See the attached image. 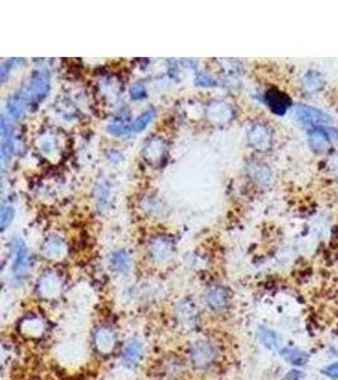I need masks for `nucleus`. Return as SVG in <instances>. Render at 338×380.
<instances>
[{
  "label": "nucleus",
  "mask_w": 338,
  "mask_h": 380,
  "mask_svg": "<svg viewBox=\"0 0 338 380\" xmlns=\"http://www.w3.org/2000/svg\"><path fill=\"white\" fill-rule=\"evenodd\" d=\"M217 349L209 341H197L190 349V360L197 368H206L214 361Z\"/></svg>",
  "instance_id": "nucleus-1"
},
{
  "label": "nucleus",
  "mask_w": 338,
  "mask_h": 380,
  "mask_svg": "<svg viewBox=\"0 0 338 380\" xmlns=\"http://www.w3.org/2000/svg\"><path fill=\"white\" fill-rule=\"evenodd\" d=\"M50 91V79L45 72H36L29 79L28 85L24 88L23 98H27L31 102H38L43 99Z\"/></svg>",
  "instance_id": "nucleus-2"
},
{
  "label": "nucleus",
  "mask_w": 338,
  "mask_h": 380,
  "mask_svg": "<svg viewBox=\"0 0 338 380\" xmlns=\"http://www.w3.org/2000/svg\"><path fill=\"white\" fill-rule=\"evenodd\" d=\"M296 116L298 120L307 127H318L330 123V117L317 108L309 105H298L296 107Z\"/></svg>",
  "instance_id": "nucleus-3"
},
{
  "label": "nucleus",
  "mask_w": 338,
  "mask_h": 380,
  "mask_svg": "<svg viewBox=\"0 0 338 380\" xmlns=\"http://www.w3.org/2000/svg\"><path fill=\"white\" fill-rule=\"evenodd\" d=\"M265 102L271 112L277 116H284L291 107V99L289 95L277 89H270L266 91Z\"/></svg>",
  "instance_id": "nucleus-4"
},
{
  "label": "nucleus",
  "mask_w": 338,
  "mask_h": 380,
  "mask_svg": "<svg viewBox=\"0 0 338 380\" xmlns=\"http://www.w3.org/2000/svg\"><path fill=\"white\" fill-rule=\"evenodd\" d=\"M13 253H14V264H13V272L17 279L22 278L27 272L28 267V251L24 242L20 239L14 240L13 242Z\"/></svg>",
  "instance_id": "nucleus-5"
},
{
  "label": "nucleus",
  "mask_w": 338,
  "mask_h": 380,
  "mask_svg": "<svg viewBox=\"0 0 338 380\" xmlns=\"http://www.w3.org/2000/svg\"><path fill=\"white\" fill-rule=\"evenodd\" d=\"M94 343L99 352L102 354H109L116 346V335L110 327L102 326L99 327L94 335Z\"/></svg>",
  "instance_id": "nucleus-6"
},
{
  "label": "nucleus",
  "mask_w": 338,
  "mask_h": 380,
  "mask_svg": "<svg viewBox=\"0 0 338 380\" xmlns=\"http://www.w3.org/2000/svg\"><path fill=\"white\" fill-rule=\"evenodd\" d=\"M205 302L213 311H223L229 303L228 292L224 288L213 285L206 290Z\"/></svg>",
  "instance_id": "nucleus-7"
},
{
  "label": "nucleus",
  "mask_w": 338,
  "mask_h": 380,
  "mask_svg": "<svg viewBox=\"0 0 338 380\" xmlns=\"http://www.w3.org/2000/svg\"><path fill=\"white\" fill-rule=\"evenodd\" d=\"M250 142L255 148L266 150L271 145V133L270 130L262 125L255 126L250 132Z\"/></svg>",
  "instance_id": "nucleus-8"
},
{
  "label": "nucleus",
  "mask_w": 338,
  "mask_h": 380,
  "mask_svg": "<svg viewBox=\"0 0 338 380\" xmlns=\"http://www.w3.org/2000/svg\"><path fill=\"white\" fill-rule=\"evenodd\" d=\"M142 352H143V346H142L141 341L138 340L130 341L123 352L124 365L128 366V368L135 366V364L138 363L139 359H141Z\"/></svg>",
  "instance_id": "nucleus-9"
},
{
  "label": "nucleus",
  "mask_w": 338,
  "mask_h": 380,
  "mask_svg": "<svg viewBox=\"0 0 338 380\" xmlns=\"http://www.w3.org/2000/svg\"><path fill=\"white\" fill-rule=\"evenodd\" d=\"M0 130H1V162L3 165H5L6 159L10 157L11 152H13V130L6 125L4 117L1 118Z\"/></svg>",
  "instance_id": "nucleus-10"
},
{
  "label": "nucleus",
  "mask_w": 338,
  "mask_h": 380,
  "mask_svg": "<svg viewBox=\"0 0 338 380\" xmlns=\"http://www.w3.org/2000/svg\"><path fill=\"white\" fill-rule=\"evenodd\" d=\"M309 146L316 152H324L330 148V137L323 128H316L309 132Z\"/></svg>",
  "instance_id": "nucleus-11"
},
{
  "label": "nucleus",
  "mask_w": 338,
  "mask_h": 380,
  "mask_svg": "<svg viewBox=\"0 0 338 380\" xmlns=\"http://www.w3.org/2000/svg\"><path fill=\"white\" fill-rule=\"evenodd\" d=\"M60 287H61V284L57 280V278L52 275H46L40 280L38 290H40V294L46 299H51L59 295Z\"/></svg>",
  "instance_id": "nucleus-12"
},
{
  "label": "nucleus",
  "mask_w": 338,
  "mask_h": 380,
  "mask_svg": "<svg viewBox=\"0 0 338 380\" xmlns=\"http://www.w3.org/2000/svg\"><path fill=\"white\" fill-rule=\"evenodd\" d=\"M43 322L40 317L37 316H29L27 318H23L22 324H20V329L24 335L29 336V337H38L42 335L43 332Z\"/></svg>",
  "instance_id": "nucleus-13"
},
{
  "label": "nucleus",
  "mask_w": 338,
  "mask_h": 380,
  "mask_svg": "<svg viewBox=\"0 0 338 380\" xmlns=\"http://www.w3.org/2000/svg\"><path fill=\"white\" fill-rule=\"evenodd\" d=\"M281 356L287 361V363L293 364L295 366L304 365L308 361V354L298 349H282Z\"/></svg>",
  "instance_id": "nucleus-14"
},
{
  "label": "nucleus",
  "mask_w": 338,
  "mask_h": 380,
  "mask_svg": "<svg viewBox=\"0 0 338 380\" xmlns=\"http://www.w3.org/2000/svg\"><path fill=\"white\" fill-rule=\"evenodd\" d=\"M324 79L317 71H309L303 77V86L308 91H318L323 88Z\"/></svg>",
  "instance_id": "nucleus-15"
},
{
  "label": "nucleus",
  "mask_w": 338,
  "mask_h": 380,
  "mask_svg": "<svg viewBox=\"0 0 338 380\" xmlns=\"http://www.w3.org/2000/svg\"><path fill=\"white\" fill-rule=\"evenodd\" d=\"M259 338L260 341H261L262 345L269 350H275L277 346H279L277 335L270 328L261 327L259 331Z\"/></svg>",
  "instance_id": "nucleus-16"
},
{
  "label": "nucleus",
  "mask_w": 338,
  "mask_h": 380,
  "mask_svg": "<svg viewBox=\"0 0 338 380\" xmlns=\"http://www.w3.org/2000/svg\"><path fill=\"white\" fill-rule=\"evenodd\" d=\"M112 264L117 271L126 274L130 270V257L124 251H117L112 256Z\"/></svg>",
  "instance_id": "nucleus-17"
},
{
  "label": "nucleus",
  "mask_w": 338,
  "mask_h": 380,
  "mask_svg": "<svg viewBox=\"0 0 338 380\" xmlns=\"http://www.w3.org/2000/svg\"><path fill=\"white\" fill-rule=\"evenodd\" d=\"M6 109H8V113L13 118H19L24 112V99H23V97H18V95L11 97L6 103Z\"/></svg>",
  "instance_id": "nucleus-18"
},
{
  "label": "nucleus",
  "mask_w": 338,
  "mask_h": 380,
  "mask_svg": "<svg viewBox=\"0 0 338 380\" xmlns=\"http://www.w3.org/2000/svg\"><path fill=\"white\" fill-rule=\"evenodd\" d=\"M155 113V109H148V111L143 112V113L133 122V125L131 126V129L135 130V132H141V130H143L144 128L149 125V122L153 120Z\"/></svg>",
  "instance_id": "nucleus-19"
},
{
  "label": "nucleus",
  "mask_w": 338,
  "mask_h": 380,
  "mask_svg": "<svg viewBox=\"0 0 338 380\" xmlns=\"http://www.w3.org/2000/svg\"><path fill=\"white\" fill-rule=\"evenodd\" d=\"M179 318L181 320H184V323H192L194 322L195 318H197V310H195L194 307H185L183 306V308L179 310Z\"/></svg>",
  "instance_id": "nucleus-20"
},
{
  "label": "nucleus",
  "mask_w": 338,
  "mask_h": 380,
  "mask_svg": "<svg viewBox=\"0 0 338 380\" xmlns=\"http://www.w3.org/2000/svg\"><path fill=\"white\" fill-rule=\"evenodd\" d=\"M14 217V209L11 207H3L1 208V213H0V228L5 230L8 227V224L13 221Z\"/></svg>",
  "instance_id": "nucleus-21"
},
{
  "label": "nucleus",
  "mask_w": 338,
  "mask_h": 380,
  "mask_svg": "<svg viewBox=\"0 0 338 380\" xmlns=\"http://www.w3.org/2000/svg\"><path fill=\"white\" fill-rule=\"evenodd\" d=\"M108 130H109L112 134H116V136H122V134H126L130 130L127 125H124L123 122H114L110 123L109 127H108Z\"/></svg>",
  "instance_id": "nucleus-22"
},
{
  "label": "nucleus",
  "mask_w": 338,
  "mask_h": 380,
  "mask_svg": "<svg viewBox=\"0 0 338 380\" xmlns=\"http://www.w3.org/2000/svg\"><path fill=\"white\" fill-rule=\"evenodd\" d=\"M46 253H48V256H60L62 253V245L61 242H55V241H50L46 246Z\"/></svg>",
  "instance_id": "nucleus-23"
},
{
  "label": "nucleus",
  "mask_w": 338,
  "mask_h": 380,
  "mask_svg": "<svg viewBox=\"0 0 338 380\" xmlns=\"http://www.w3.org/2000/svg\"><path fill=\"white\" fill-rule=\"evenodd\" d=\"M131 97H132V99H135V100H139V99H143V98H146V89H144L143 85H141V84H135V85H133L132 88H131Z\"/></svg>",
  "instance_id": "nucleus-24"
},
{
  "label": "nucleus",
  "mask_w": 338,
  "mask_h": 380,
  "mask_svg": "<svg viewBox=\"0 0 338 380\" xmlns=\"http://www.w3.org/2000/svg\"><path fill=\"white\" fill-rule=\"evenodd\" d=\"M14 59H9V60L3 61L1 66H0V76H1V81H5V79L8 77V74L10 72L11 66L14 63Z\"/></svg>",
  "instance_id": "nucleus-25"
},
{
  "label": "nucleus",
  "mask_w": 338,
  "mask_h": 380,
  "mask_svg": "<svg viewBox=\"0 0 338 380\" xmlns=\"http://www.w3.org/2000/svg\"><path fill=\"white\" fill-rule=\"evenodd\" d=\"M217 82L213 79H210L206 75H199L197 77V85H203V86H209V85H215Z\"/></svg>",
  "instance_id": "nucleus-26"
},
{
  "label": "nucleus",
  "mask_w": 338,
  "mask_h": 380,
  "mask_svg": "<svg viewBox=\"0 0 338 380\" xmlns=\"http://www.w3.org/2000/svg\"><path fill=\"white\" fill-rule=\"evenodd\" d=\"M324 374H327L331 378H335V379H338V363L327 366L324 369Z\"/></svg>",
  "instance_id": "nucleus-27"
},
{
  "label": "nucleus",
  "mask_w": 338,
  "mask_h": 380,
  "mask_svg": "<svg viewBox=\"0 0 338 380\" xmlns=\"http://www.w3.org/2000/svg\"><path fill=\"white\" fill-rule=\"evenodd\" d=\"M300 377H302V373L299 372V370H291L290 373H287L286 379L287 380H298Z\"/></svg>",
  "instance_id": "nucleus-28"
}]
</instances>
